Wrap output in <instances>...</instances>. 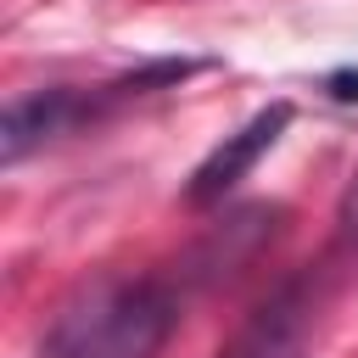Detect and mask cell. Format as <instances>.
<instances>
[{
  "label": "cell",
  "instance_id": "cell-1",
  "mask_svg": "<svg viewBox=\"0 0 358 358\" xmlns=\"http://www.w3.org/2000/svg\"><path fill=\"white\" fill-rule=\"evenodd\" d=\"M179 324V291L157 274H101L45 324L39 358H157Z\"/></svg>",
  "mask_w": 358,
  "mask_h": 358
},
{
  "label": "cell",
  "instance_id": "cell-2",
  "mask_svg": "<svg viewBox=\"0 0 358 358\" xmlns=\"http://www.w3.org/2000/svg\"><path fill=\"white\" fill-rule=\"evenodd\" d=\"M352 268H358V185L347 190V207L336 218L330 246L313 263H302L285 285H274L246 313V324L224 341L218 358H308V341H313L324 308L336 302V291L347 285Z\"/></svg>",
  "mask_w": 358,
  "mask_h": 358
},
{
  "label": "cell",
  "instance_id": "cell-3",
  "mask_svg": "<svg viewBox=\"0 0 358 358\" xmlns=\"http://www.w3.org/2000/svg\"><path fill=\"white\" fill-rule=\"evenodd\" d=\"M285 129H291V101H274V106L252 112L235 134H224V140L201 157V168H196L190 185H185V201H190V207H213V201H224V196L257 168V157L280 145Z\"/></svg>",
  "mask_w": 358,
  "mask_h": 358
},
{
  "label": "cell",
  "instance_id": "cell-4",
  "mask_svg": "<svg viewBox=\"0 0 358 358\" xmlns=\"http://www.w3.org/2000/svg\"><path fill=\"white\" fill-rule=\"evenodd\" d=\"M84 117H95V101H90V95H78V90H34V95H22V101L6 106L0 157H6V162H22L34 145L67 134V129L84 123Z\"/></svg>",
  "mask_w": 358,
  "mask_h": 358
}]
</instances>
